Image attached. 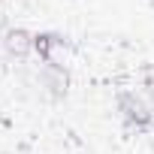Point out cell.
Wrapping results in <instances>:
<instances>
[{
    "label": "cell",
    "instance_id": "cell-4",
    "mask_svg": "<svg viewBox=\"0 0 154 154\" xmlns=\"http://www.w3.org/2000/svg\"><path fill=\"white\" fill-rule=\"evenodd\" d=\"M42 79H45V85L51 88V94H54V100L57 97H66V85H69V75H66V69L60 66V63H45L42 66Z\"/></svg>",
    "mask_w": 154,
    "mask_h": 154
},
{
    "label": "cell",
    "instance_id": "cell-3",
    "mask_svg": "<svg viewBox=\"0 0 154 154\" xmlns=\"http://www.w3.org/2000/svg\"><path fill=\"white\" fill-rule=\"evenodd\" d=\"M54 48H69V39L63 33H54V30H42V33H33V51L42 63H51L54 60Z\"/></svg>",
    "mask_w": 154,
    "mask_h": 154
},
{
    "label": "cell",
    "instance_id": "cell-2",
    "mask_svg": "<svg viewBox=\"0 0 154 154\" xmlns=\"http://www.w3.org/2000/svg\"><path fill=\"white\" fill-rule=\"evenodd\" d=\"M0 45H3V51H6L12 60H24V57L33 51V33L24 30V27H9V30H3Z\"/></svg>",
    "mask_w": 154,
    "mask_h": 154
},
{
    "label": "cell",
    "instance_id": "cell-1",
    "mask_svg": "<svg viewBox=\"0 0 154 154\" xmlns=\"http://www.w3.org/2000/svg\"><path fill=\"white\" fill-rule=\"evenodd\" d=\"M115 109H118L124 127H130V130H136V133H145V130L154 127V109H151V106L145 103V97L136 94V91H121V94L115 97Z\"/></svg>",
    "mask_w": 154,
    "mask_h": 154
}]
</instances>
